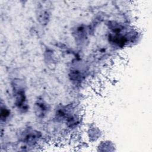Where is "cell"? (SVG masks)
Segmentation results:
<instances>
[{
  "mask_svg": "<svg viewBox=\"0 0 152 152\" xmlns=\"http://www.w3.org/2000/svg\"><path fill=\"white\" fill-rule=\"evenodd\" d=\"M47 110V107L46 105L42 102H38L37 104H36V110L37 111V114L39 115H43V114L45 113V112Z\"/></svg>",
  "mask_w": 152,
  "mask_h": 152,
  "instance_id": "cell-2",
  "label": "cell"
},
{
  "mask_svg": "<svg viewBox=\"0 0 152 152\" xmlns=\"http://www.w3.org/2000/svg\"><path fill=\"white\" fill-rule=\"evenodd\" d=\"M15 93V100H16V104L17 106H18V108H22L25 109L24 106H26V96L24 94V93L23 91V89L19 87L18 88V90L16 91L15 90H14Z\"/></svg>",
  "mask_w": 152,
  "mask_h": 152,
  "instance_id": "cell-1",
  "label": "cell"
},
{
  "mask_svg": "<svg viewBox=\"0 0 152 152\" xmlns=\"http://www.w3.org/2000/svg\"><path fill=\"white\" fill-rule=\"evenodd\" d=\"M10 114L9 110H8V109L4 107L3 108L2 107H1V119H6L8 115Z\"/></svg>",
  "mask_w": 152,
  "mask_h": 152,
  "instance_id": "cell-3",
  "label": "cell"
}]
</instances>
